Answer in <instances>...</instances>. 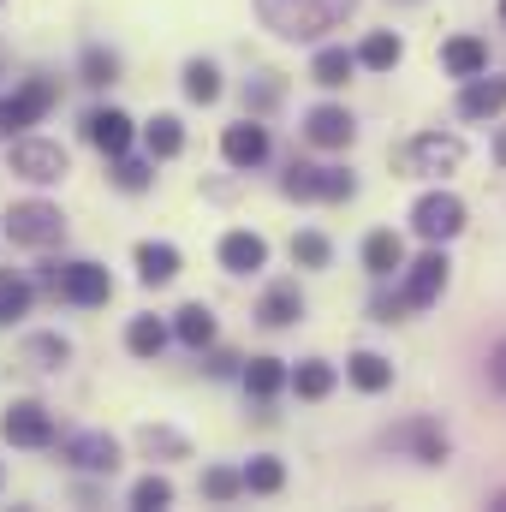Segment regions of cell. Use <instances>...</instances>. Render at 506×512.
Here are the masks:
<instances>
[{
    "mask_svg": "<svg viewBox=\"0 0 506 512\" xmlns=\"http://www.w3.org/2000/svg\"><path fill=\"white\" fill-rule=\"evenodd\" d=\"M358 12V0H256V18L280 36V42H322L328 30H340Z\"/></svg>",
    "mask_w": 506,
    "mask_h": 512,
    "instance_id": "6da1fadb",
    "label": "cell"
},
{
    "mask_svg": "<svg viewBox=\"0 0 506 512\" xmlns=\"http://www.w3.org/2000/svg\"><path fill=\"white\" fill-rule=\"evenodd\" d=\"M42 286L48 292H60L66 304H78V310H102L108 298H114V274L102 268V262H42Z\"/></svg>",
    "mask_w": 506,
    "mask_h": 512,
    "instance_id": "7a4b0ae2",
    "label": "cell"
},
{
    "mask_svg": "<svg viewBox=\"0 0 506 512\" xmlns=\"http://www.w3.org/2000/svg\"><path fill=\"white\" fill-rule=\"evenodd\" d=\"M280 191H286L292 203H346V197L358 191V179H352L346 167H310V161H286V173H280Z\"/></svg>",
    "mask_w": 506,
    "mask_h": 512,
    "instance_id": "3957f363",
    "label": "cell"
},
{
    "mask_svg": "<svg viewBox=\"0 0 506 512\" xmlns=\"http://www.w3.org/2000/svg\"><path fill=\"white\" fill-rule=\"evenodd\" d=\"M12 149H6V161H12V173L18 179H30V185H60L66 173H72V155L60 149V143H48V137H6Z\"/></svg>",
    "mask_w": 506,
    "mask_h": 512,
    "instance_id": "277c9868",
    "label": "cell"
},
{
    "mask_svg": "<svg viewBox=\"0 0 506 512\" xmlns=\"http://www.w3.org/2000/svg\"><path fill=\"white\" fill-rule=\"evenodd\" d=\"M6 239H12V245H30V251H48V245L66 239V215H60L54 203H42V197L12 203V209H6Z\"/></svg>",
    "mask_w": 506,
    "mask_h": 512,
    "instance_id": "5b68a950",
    "label": "cell"
},
{
    "mask_svg": "<svg viewBox=\"0 0 506 512\" xmlns=\"http://www.w3.org/2000/svg\"><path fill=\"white\" fill-rule=\"evenodd\" d=\"M381 447H393V453H405V459H417V465H447V453H453V441H447V429H441L435 417H405V423H393V429L381 435Z\"/></svg>",
    "mask_w": 506,
    "mask_h": 512,
    "instance_id": "8992f818",
    "label": "cell"
},
{
    "mask_svg": "<svg viewBox=\"0 0 506 512\" xmlns=\"http://www.w3.org/2000/svg\"><path fill=\"white\" fill-rule=\"evenodd\" d=\"M54 102H60V84H54V78H24V84L0 102V137H18V131H30L36 120H48Z\"/></svg>",
    "mask_w": 506,
    "mask_h": 512,
    "instance_id": "52a82bcc",
    "label": "cell"
},
{
    "mask_svg": "<svg viewBox=\"0 0 506 512\" xmlns=\"http://www.w3.org/2000/svg\"><path fill=\"white\" fill-rule=\"evenodd\" d=\"M0 435H6L12 447H30V453H42V447H54V441H60L54 411H48L42 399H12V405L0 411Z\"/></svg>",
    "mask_w": 506,
    "mask_h": 512,
    "instance_id": "ba28073f",
    "label": "cell"
},
{
    "mask_svg": "<svg viewBox=\"0 0 506 512\" xmlns=\"http://www.w3.org/2000/svg\"><path fill=\"white\" fill-rule=\"evenodd\" d=\"M459 161H465V143L447 137V131H423V137L399 143V155H393L399 173H453Z\"/></svg>",
    "mask_w": 506,
    "mask_h": 512,
    "instance_id": "9c48e42d",
    "label": "cell"
},
{
    "mask_svg": "<svg viewBox=\"0 0 506 512\" xmlns=\"http://www.w3.org/2000/svg\"><path fill=\"white\" fill-rule=\"evenodd\" d=\"M411 233H417L423 245H447V239H459V233H465V203H459L453 191H429V197H417V209H411Z\"/></svg>",
    "mask_w": 506,
    "mask_h": 512,
    "instance_id": "30bf717a",
    "label": "cell"
},
{
    "mask_svg": "<svg viewBox=\"0 0 506 512\" xmlns=\"http://www.w3.org/2000/svg\"><path fill=\"white\" fill-rule=\"evenodd\" d=\"M447 274H453V262L441 245H429V251L417 256V262H405V286H399V304L405 310H429L441 292H447Z\"/></svg>",
    "mask_w": 506,
    "mask_h": 512,
    "instance_id": "8fae6325",
    "label": "cell"
},
{
    "mask_svg": "<svg viewBox=\"0 0 506 512\" xmlns=\"http://www.w3.org/2000/svg\"><path fill=\"white\" fill-rule=\"evenodd\" d=\"M60 459L84 477H114L120 471V441L102 435V429H78V435H60Z\"/></svg>",
    "mask_w": 506,
    "mask_h": 512,
    "instance_id": "7c38bea8",
    "label": "cell"
},
{
    "mask_svg": "<svg viewBox=\"0 0 506 512\" xmlns=\"http://www.w3.org/2000/svg\"><path fill=\"white\" fill-rule=\"evenodd\" d=\"M131 137H137V120H131L126 108H90V114H84V143H90V149H102L108 161H114V155H126Z\"/></svg>",
    "mask_w": 506,
    "mask_h": 512,
    "instance_id": "4fadbf2b",
    "label": "cell"
},
{
    "mask_svg": "<svg viewBox=\"0 0 506 512\" xmlns=\"http://www.w3.org/2000/svg\"><path fill=\"white\" fill-rule=\"evenodd\" d=\"M304 137H310L316 149H352L358 120H352L340 102H322V108H310V114H304Z\"/></svg>",
    "mask_w": 506,
    "mask_h": 512,
    "instance_id": "5bb4252c",
    "label": "cell"
},
{
    "mask_svg": "<svg viewBox=\"0 0 506 512\" xmlns=\"http://www.w3.org/2000/svg\"><path fill=\"white\" fill-rule=\"evenodd\" d=\"M179 268H185L179 245H167V239H143V245H137V280H143L149 292H155V286H173Z\"/></svg>",
    "mask_w": 506,
    "mask_h": 512,
    "instance_id": "9a60e30c",
    "label": "cell"
},
{
    "mask_svg": "<svg viewBox=\"0 0 506 512\" xmlns=\"http://www.w3.org/2000/svg\"><path fill=\"white\" fill-rule=\"evenodd\" d=\"M221 155H227V167H239V173L262 167V161H268V126H256V120H245V126H227V137H221Z\"/></svg>",
    "mask_w": 506,
    "mask_h": 512,
    "instance_id": "2e32d148",
    "label": "cell"
},
{
    "mask_svg": "<svg viewBox=\"0 0 506 512\" xmlns=\"http://www.w3.org/2000/svg\"><path fill=\"white\" fill-rule=\"evenodd\" d=\"M18 364H24L30 376H54V370L72 364V340H66V334H30V340L18 346Z\"/></svg>",
    "mask_w": 506,
    "mask_h": 512,
    "instance_id": "e0dca14e",
    "label": "cell"
},
{
    "mask_svg": "<svg viewBox=\"0 0 506 512\" xmlns=\"http://www.w3.org/2000/svg\"><path fill=\"white\" fill-rule=\"evenodd\" d=\"M501 108H506V78H489V72L465 78V90H459V114L465 120H495Z\"/></svg>",
    "mask_w": 506,
    "mask_h": 512,
    "instance_id": "ac0fdd59",
    "label": "cell"
},
{
    "mask_svg": "<svg viewBox=\"0 0 506 512\" xmlns=\"http://www.w3.org/2000/svg\"><path fill=\"white\" fill-rule=\"evenodd\" d=\"M304 316V292L292 286V280H274L268 292H262V304H256V322L262 328H292Z\"/></svg>",
    "mask_w": 506,
    "mask_h": 512,
    "instance_id": "d6986e66",
    "label": "cell"
},
{
    "mask_svg": "<svg viewBox=\"0 0 506 512\" xmlns=\"http://www.w3.org/2000/svg\"><path fill=\"white\" fill-rule=\"evenodd\" d=\"M441 66L453 78H477V72H489V42L483 36H447L441 42Z\"/></svg>",
    "mask_w": 506,
    "mask_h": 512,
    "instance_id": "ffe728a7",
    "label": "cell"
},
{
    "mask_svg": "<svg viewBox=\"0 0 506 512\" xmlns=\"http://www.w3.org/2000/svg\"><path fill=\"white\" fill-rule=\"evenodd\" d=\"M262 262H268V239H262V233H245V227H239V233L221 239V268H227V274H256Z\"/></svg>",
    "mask_w": 506,
    "mask_h": 512,
    "instance_id": "44dd1931",
    "label": "cell"
},
{
    "mask_svg": "<svg viewBox=\"0 0 506 512\" xmlns=\"http://www.w3.org/2000/svg\"><path fill=\"white\" fill-rule=\"evenodd\" d=\"M173 340H185L191 352H209V346H215V310H209V304L173 310Z\"/></svg>",
    "mask_w": 506,
    "mask_h": 512,
    "instance_id": "7402d4cb",
    "label": "cell"
},
{
    "mask_svg": "<svg viewBox=\"0 0 506 512\" xmlns=\"http://www.w3.org/2000/svg\"><path fill=\"white\" fill-rule=\"evenodd\" d=\"M167 340H173V328H167L161 316H131L126 322V352L131 358H161Z\"/></svg>",
    "mask_w": 506,
    "mask_h": 512,
    "instance_id": "603a6c76",
    "label": "cell"
},
{
    "mask_svg": "<svg viewBox=\"0 0 506 512\" xmlns=\"http://www.w3.org/2000/svg\"><path fill=\"white\" fill-rule=\"evenodd\" d=\"M352 72H358V54H352V48H322V54L310 60V84H322V90H346Z\"/></svg>",
    "mask_w": 506,
    "mask_h": 512,
    "instance_id": "cb8c5ba5",
    "label": "cell"
},
{
    "mask_svg": "<svg viewBox=\"0 0 506 512\" xmlns=\"http://www.w3.org/2000/svg\"><path fill=\"white\" fill-rule=\"evenodd\" d=\"M334 382H340V376H334V364H328V358H304L298 370H286V387H292L298 399H328Z\"/></svg>",
    "mask_w": 506,
    "mask_h": 512,
    "instance_id": "d4e9b609",
    "label": "cell"
},
{
    "mask_svg": "<svg viewBox=\"0 0 506 512\" xmlns=\"http://www.w3.org/2000/svg\"><path fill=\"white\" fill-rule=\"evenodd\" d=\"M364 268H370L376 280L399 274V268H405V239H399V233H387V227L370 233V239H364Z\"/></svg>",
    "mask_w": 506,
    "mask_h": 512,
    "instance_id": "484cf974",
    "label": "cell"
},
{
    "mask_svg": "<svg viewBox=\"0 0 506 512\" xmlns=\"http://www.w3.org/2000/svg\"><path fill=\"white\" fill-rule=\"evenodd\" d=\"M143 149H149V161H173V155L185 149V126H179V114H155V120L143 126Z\"/></svg>",
    "mask_w": 506,
    "mask_h": 512,
    "instance_id": "4316f807",
    "label": "cell"
},
{
    "mask_svg": "<svg viewBox=\"0 0 506 512\" xmlns=\"http://www.w3.org/2000/svg\"><path fill=\"white\" fill-rule=\"evenodd\" d=\"M346 376H352V387H358V393H387V387H393V364H387L381 352H352Z\"/></svg>",
    "mask_w": 506,
    "mask_h": 512,
    "instance_id": "83f0119b",
    "label": "cell"
},
{
    "mask_svg": "<svg viewBox=\"0 0 506 512\" xmlns=\"http://www.w3.org/2000/svg\"><path fill=\"white\" fill-rule=\"evenodd\" d=\"M137 447H143L149 459H191V441H185L179 429H167V423H143V429H137Z\"/></svg>",
    "mask_w": 506,
    "mask_h": 512,
    "instance_id": "f1b7e54d",
    "label": "cell"
},
{
    "mask_svg": "<svg viewBox=\"0 0 506 512\" xmlns=\"http://www.w3.org/2000/svg\"><path fill=\"white\" fill-rule=\"evenodd\" d=\"M399 60H405V42L393 30H370L364 48H358V66H370V72H393Z\"/></svg>",
    "mask_w": 506,
    "mask_h": 512,
    "instance_id": "f546056e",
    "label": "cell"
},
{
    "mask_svg": "<svg viewBox=\"0 0 506 512\" xmlns=\"http://www.w3.org/2000/svg\"><path fill=\"white\" fill-rule=\"evenodd\" d=\"M185 96L197 102V108H209V102H221V72H215V60H185Z\"/></svg>",
    "mask_w": 506,
    "mask_h": 512,
    "instance_id": "4dcf8cb0",
    "label": "cell"
},
{
    "mask_svg": "<svg viewBox=\"0 0 506 512\" xmlns=\"http://www.w3.org/2000/svg\"><path fill=\"white\" fill-rule=\"evenodd\" d=\"M30 298H36V286H30L24 274H0V328L24 322V316H30Z\"/></svg>",
    "mask_w": 506,
    "mask_h": 512,
    "instance_id": "1f68e13d",
    "label": "cell"
},
{
    "mask_svg": "<svg viewBox=\"0 0 506 512\" xmlns=\"http://www.w3.org/2000/svg\"><path fill=\"white\" fill-rule=\"evenodd\" d=\"M280 387H286V364H280V358H251V364H245V393H251V399L268 405Z\"/></svg>",
    "mask_w": 506,
    "mask_h": 512,
    "instance_id": "d6a6232c",
    "label": "cell"
},
{
    "mask_svg": "<svg viewBox=\"0 0 506 512\" xmlns=\"http://www.w3.org/2000/svg\"><path fill=\"white\" fill-rule=\"evenodd\" d=\"M78 78H84L90 90H108V84H120V54H108V48H84V60H78Z\"/></svg>",
    "mask_w": 506,
    "mask_h": 512,
    "instance_id": "836d02e7",
    "label": "cell"
},
{
    "mask_svg": "<svg viewBox=\"0 0 506 512\" xmlns=\"http://www.w3.org/2000/svg\"><path fill=\"white\" fill-rule=\"evenodd\" d=\"M280 96H286L280 72H262V78H251V84H245V114H251V120L274 114V108H280Z\"/></svg>",
    "mask_w": 506,
    "mask_h": 512,
    "instance_id": "e575fe53",
    "label": "cell"
},
{
    "mask_svg": "<svg viewBox=\"0 0 506 512\" xmlns=\"http://www.w3.org/2000/svg\"><path fill=\"white\" fill-rule=\"evenodd\" d=\"M239 477H245L251 495H280V489H286V465H280V459H251Z\"/></svg>",
    "mask_w": 506,
    "mask_h": 512,
    "instance_id": "d590c367",
    "label": "cell"
},
{
    "mask_svg": "<svg viewBox=\"0 0 506 512\" xmlns=\"http://www.w3.org/2000/svg\"><path fill=\"white\" fill-rule=\"evenodd\" d=\"M149 179H155V161L149 155H114V185L120 191H149Z\"/></svg>",
    "mask_w": 506,
    "mask_h": 512,
    "instance_id": "8d00e7d4",
    "label": "cell"
},
{
    "mask_svg": "<svg viewBox=\"0 0 506 512\" xmlns=\"http://www.w3.org/2000/svg\"><path fill=\"white\" fill-rule=\"evenodd\" d=\"M131 507H137V512L173 507V483H167V477H155V471H149V477H137V483H131Z\"/></svg>",
    "mask_w": 506,
    "mask_h": 512,
    "instance_id": "74e56055",
    "label": "cell"
},
{
    "mask_svg": "<svg viewBox=\"0 0 506 512\" xmlns=\"http://www.w3.org/2000/svg\"><path fill=\"white\" fill-rule=\"evenodd\" d=\"M292 262L298 268H328L334 262V245L322 233H292Z\"/></svg>",
    "mask_w": 506,
    "mask_h": 512,
    "instance_id": "f35d334b",
    "label": "cell"
},
{
    "mask_svg": "<svg viewBox=\"0 0 506 512\" xmlns=\"http://www.w3.org/2000/svg\"><path fill=\"white\" fill-rule=\"evenodd\" d=\"M203 495H209V501H239V495H245V477L227 471V465H209V471H203Z\"/></svg>",
    "mask_w": 506,
    "mask_h": 512,
    "instance_id": "ab89813d",
    "label": "cell"
},
{
    "mask_svg": "<svg viewBox=\"0 0 506 512\" xmlns=\"http://www.w3.org/2000/svg\"><path fill=\"white\" fill-rule=\"evenodd\" d=\"M370 310H376V322H405V316H411V310L399 304V292H393V298L381 292V298H376V304H370Z\"/></svg>",
    "mask_w": 506,
    "mask_h": 512,
    "instance_id": "60d3db41",
    "label": "cell"
},
{
    "mask_svg": "<svg viewBox=\"0 0 506 512\" xmlns=\"http://www.w3.org/2000/svg\"><path fill=\"white\" fill-rule=\"evenodd\" d=\"M489 382H495V387L506 393V340L495 346V352H489Z\"/></svg>",
    "mask_w": 506,
    "mask_h": 512,
    "instance_id": "b9f144b4",
    "label": "cell"
},
{
    "mask_svg": "<svg viewBox=\"0 0 506 512\" xmlns=\"http://www.w3.org/2000/svg\"><path fill=\"white\" fill-rule=\"evenodd\" d=\"M203 364H209V376H233V370H239V358H233V352H209Z\"/></svg>",
    "mask_w": 506,
    "mask_h": 512,
    "instance_id": "7bdbcfd3",
    "label": "cell"
},
{
    "mask_svg": "<svg viewBox=\"0 0 506 512\" xmlns=\"http://www.w3.org/2000/svg\"><path fill=\"white\" fill-rule=\"evenodd\" d=\"M495 161H501V167H506V131H501V137H495Z\"/></svg>",
    "mask_w": 506,
    "mask_h": 512,
    "instance_id": "ee69618b",
    "label": "cell"
},
{
    "mask_svg": "<svg viewBox=\"0 0 506 512\" xmlns=\"http://www.w3.org/2000/svg\"><path fill=\"white\" fill-rule=\"evenodd\" d=\"M489 507H495V512H506V489H501V495H489Z\"/></svg>",
    "mask_w": 506,
    "mask_h": 512,
    "instance_id": "f6af8a7d",
    "label": "cell"
},
{
    "mask_svg": "<svg viewBox=\"0 0 506 512\" xmlns=\"http://www.w3.org/2000/svg\"><path fill=\"white\" fill-rule=\"evenodd\" d=\"M399 6H417V0H399Z\"/></svg>",
    "mask_w": 506,
    "mask_h": 512,
    "instance_id": "bcb514c9",
    "label": "cell"
},
{
    "mask_svg": "<svg viewBox=\"0 0 506 512\" xmlns=\"http://www.w3.org/2000/svg\"><path fill=\"white\" fill-rule=\"evenodd\" d=\"M501 18H506V0H501Z\"/></svg>",
    "mask_w": 506,
    "mask_h": 512,
    "instance_id": "7dc6e473",
    "label": "cell"
}]
</instances>
